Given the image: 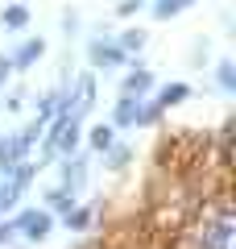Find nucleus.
Masks as SVG:
<instances>
[{"mask_svg": "<svg viewBox=\"0 0 236 249\" xmlns=\"http://www.w3.org/2000/svg\"><path fill=\"white\" fill-rule=\"evenodd\" d=\"M21 224H25L29 237H46V232H50V216H46V212H25Z\"/></svg>", "mask_w": 236, "mask_h": 249, "instance_id": "1", "label": "nucleus"}, {"mask_svg": "<svg viewBox=\"0 0 236 249\" xmlns=\"http://www.w3.org/2000/svg\"><path fill=\"white\" fill-rule=\"evenodd\" d=\"M42 50H46V46H42V42H29V46H25V50H21V54H17V67H29V62H34V58H42Z\"/></svg>", "mask_w": 236, "mask_h": 249, "instance_id": "2", "label": "nucleus"}, {"mask_svg": "<svg viewBox=\"0 0 236 249\" xmlns=\"http://www.w3.org/2000/svg\"><path fill=\"white\" fill-rule=\"evenodd\" d=\"M4 21H9V29H21V25H25V21H29V13L21 9V4H13V9L4 13Z\"/></svg>", "mask_w": 236, "mask_h": 249, "instance_id": "3", "label": "nucleus"}, {"mask_svg": "<svg viewBox=\"0 0 236 249\" xmlns=\"http://www.w3.org/2000/svg\"><path fill=\"white\" fill-rule=\"evenodd\" d=\"M91 54H96V62H120V54H116L112 46H100V42L91 46Z\"/></svg>", "mask_w": 236, "mask_h": 249, "instance_id": "4", "label": "nucleus"}, {"mask_svg": "<svg viewBox=\"0 0 236 249\" xmlns=\"http://www.w3.org/2000/svg\"><path fill=\"white\" fill-rule=\"evenodd\" d=\"M91 142H96V145H108V142H112V133H108V129H96V133H91Z\"/></svg>", "mask_w": 236, "mask_h": 249, "instance_id": "5", "label": "nucleus"}, {"mask_svg": "<svg viewBox=\"0 0 236 249\" xmlns=\"http://www.w3.org/2000/svg\"><path fill=\"white\" fill-rule=\"evenodd\" d=\"M4 75H9V62H0V79H4Z\"/></svg>", "mask_w": 236, "mask_h": 249, "instance_id": "6", "label": "nucleus"}]
</instances>
